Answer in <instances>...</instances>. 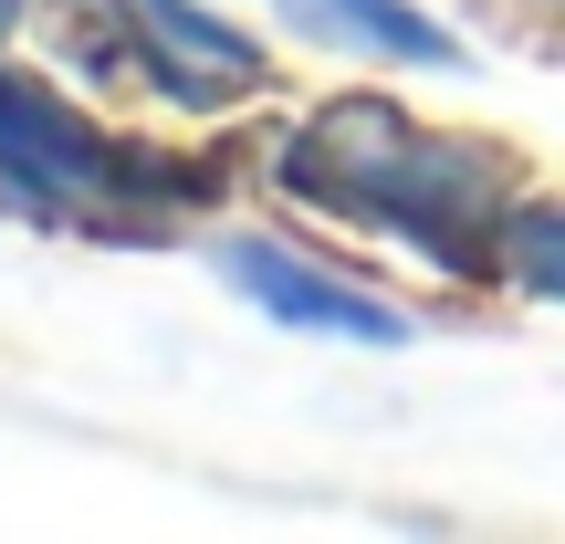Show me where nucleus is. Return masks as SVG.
Here are the masks:
<instances>
[{
    "label": "nucleus",
    "mask_w": 565,
    "mask_h": 544,
    "mask_svg": "<svg viewBox=\"0 0 565 544\" xmlns=\"http://www.w3.org/2000/svg\"><path fill=\"white\" fill-rule=\"evenodd\" d=\"M21 11H32V0H0V42H11V32H21Z\"/></svg>",
    "instance_id": "0eeeda50"
},
{
    "label": "nucleus",
    "mask_w": 565,
    "mask_h": 544,
    "mask_svg": "<svg viewBox=\"0 0 565 544\" xmlns=\"http://www.w3.org/2000/svg\"><path fill=\"white\" fill-rule=\"evenodd\" d=\"M303 21H315L324 42H356V53L377 63H461V32H440L429 11H408V0H294Z\"/></svg>",
    "instance_id": "39448f33"
},
{
    "label": "nucleus",
    "mask_w": 565,
    "mask_h": 544,
    "mask_svg": "<svg viewBox=\"0 0 565 544\" xmlns=\"http://www.w3.org/2000/svg\"><path fill=\"white\" fill-rule=\"evenodd\" d=\"M210 200H221V168L126 147V137H105V126H84L53 84L0 74V210H11V221L147 242L168 210H210Z\"/></svg>",
    "instance_id": "f03ea898"
},
{
    "label": "nucleus",
    "mask_w": 565,
    "mask_h": 544,
    "mask_svg": "<svg viewBox=\"0 0 565 544\" xmlns=\"http://www.w3.org/2000/svg\"><path fill=\"white\" fill-rule=\"evenodd\" d=\"M126 32H137V63L179 105H231V95L263 84V42L210 21L200 0H126Z\"/></svg>",
    "instance_id": "20e7f679"
},
{
    "label": "nucleus",
    "mask_w": 565,
    "mask_h": 544,
    "mask_svg": "<svg viewBox=\"0 0 565 544\" xmlns=\"http://www.w3.org/2000/svg\"><path fill=\"white\" fill-rule=\"evenodd\" d=\"M210 263H221V282L242 303H263L273 324H294V335H345V345H408V314L387 294H366V282L303 263V252L263 242V231H221L210 242Z\"/></svg>",
    "instance_id": "7ed1b4c3"
},
{
    "label": "nucleus",
    "mask_w": 565,
    "mask_h": 544,
    "mask_svg": "<svg viewBox=\"0 0 565 544\" xmlns=\"http://www.w3.org/2000/svg\"><path fill=\"white\" fill-rule=\"evenodd\" d=\"M282 189L335 221H366V231H398L408 252H429L440 273L461 282H492L513 273V179L492 168V147H461V137H429L408 126L387 95H345V105H315V116L282 137Z\"/></svg>",
    "instance_id": "f257e3e1"
},
{
    "label": "nucleus",
    "mask_w": 565,
    "mask_h": 544,
    "mask_svg": "<svg viewBox=\"0 0 565 544\" xmlns=\"http://www.w3.org/2000/svg\"><path fill=\"white\" fill-rule=\"evenodd\" d=\"M513 282L565 303V210H513Z\"/></svg>",
    "instance_id": "423d86ee"
}]
</instances>
